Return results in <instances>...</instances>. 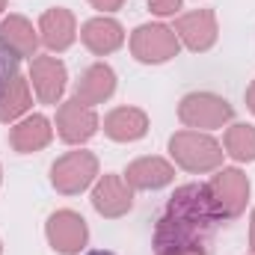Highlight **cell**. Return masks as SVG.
Here are the masks:
<instances>
[{
  "instance_id": "1",
  "label": "cell",
  "mask_w": 255,
  "mask_h": 255,
  "mask_svg": "<svg viewBox=\"0 0 255 255\" xmlns=\"http://www.w3.org/2000/svg\"><path fill=\"white\" fill-rule=\"evenodd\" d=\"M223 211L208 184H184L172 193L163 217L154 226V255L205 250Z\"/></svg>"
},
{
  "instance_id": "2",
  "label": "cell",
  "mask_w": 255,
  "mask_h": 255,
  "mask_svg": "<svg viewBox=\"0 0 255 255\" xmlns=\"http://www.w3.org/2000/svg\"><path fill=\"white\" fill-rule=\"evenodd\" d=\"M169 151L175 157L178 166H184L187 172H211L223 163V148L217 139H211L208 133L199 130H178L169 139Z\"/></svg>"
},
{
  "instance_id": "3",
  "label": "cell",
  "mask_w": 255,
  "mask_h": 255,
  "mask_svg": "<svg viewBox=\"0 0 255 255\" xmlns=\"http://www.w3.org/2000/svg\"><path fill=\"white\" fill-rule=\"evenodd\" d=\"M178 119L187 128H223L232 119V104L211 92H190L178 104Z\"/></svg>"
},
{
  "instance_id": "4",
  "label": "cell",
  "mask_w": 255,
  "mask_h": 255,
  "mask_svg": "<svg viewBox=\"0 0 255 255\" xmlns=\"http://www.w3.org/2000/svg\"><path fill=\"white\" fill-rule=\"evenodd\" d=\"M178 36L175 30L163 27V24H142L133 30L130 36V51L139 63H166L172 57H178Z\"/></svg>"
},
{
  "instance_id": "5",
  "label": "cell",
  "mask_w": 255,
  "mask_h": 255,
  "mask_svg": "<svg viewBox=\"0 0 255 255\" xmlns=\"http://www.w3.org/2000/svg\"><path fill=\"white\" fill-rule=\"evenodd\" d=\"M98 175V160L89 151H68L51 166V184L65 196L86 190Z\"/></svg>"
},
{
  "instance_id": "6",
  "label": "cell",
  "mask_w": 255,
  "mask_h": 255,
  "mask_svg": "<svg viewBox=\"0 0 255 255\" xmlns=\"http://www.w3.org/2000/svg\"><path fill=\"white\" fill-rule=\"evenodd\" d=\"M208 187L214 193L220 211H223V220H235L244 208H247V199H250V181L241 169H223L220 175H214L208 181Z\"/></svg>"
},
{
  "instance_id": "7",
  "label": "cell",
  "mask_w": 255,
  "mask_h": 255,
  "mask_svg": "<svg viewBox=\"0 0 255 255\" xmlns=\"http://www.w3.org/2000/svg\"><path fill=\"white\" fill-rule=\"evenodd\" d=\"M86 238H89V229H86V220L74 211H57L51 214L48 220V241L57 253L63 255H74L86 247Z\"/></svg>"
},
{
  "instance_id": "8",
  "label": "cell",
  "mask_w": 255,
  "mask_h": 255,
  "mask_svg": "<svg viewBox=\"0 0 255 255\" xmlns=\"http://www.w3.org/2000/svg\"><path fill=\"white\" fill-rule=\"evenodd\" d=\"M57 130L65 142L77 145V142H86L95 130H98V116L92 107L80 104L77 98L63 101L60 110H57Z\"/></svg>"
},
{
  "instance_id": "9",
  "label": "cell",
  "mask_w": 255,
  "mask_h": 255,
  "mask_svg": "<svg viewBox=\"0 0 255 255\" xmlns=\"http://www.w3.org/2000/svg\"><path fill=\"white\" fill-rule=\"evenodd\" d=\"M92 205L101 217H110V220L128 214L133 205V193H130V184L125 181V175H113V172L104 175L92 190Z\"/></svg>"
},
{
  "instance_id": "10",
  "label": "cell",
  "mask_w": 255,
  "mask_h": 255,
  "mask_svg": "<svg viewBox=\"0 0 255 255\" xmlns=\"http://www.w3.org/2000/svg\"><path fill=\"white\" fill-rule=\"evenodd\" d=\"M175 36L190 51H208L217 42V18L211 9H196L175 21Z\"/></svg>"
},
{
  "instance_id": "11",
  "label": "cell",
  "mask_w": 255,
  "mask_h": 255,
  "mask_svg": "<svg viewBox=\"0 0 255 255\" xmlns=\"http://www.w3.org/2000/svg\"><path fill=\"white\" fill-rule=\"evenodd\" d=\"M30 80L42 104H57L65 89V65L57 57H33Z\"/></svg>"
},
{
  "instance_id": "12",
  "label": "cell",
  "mask_w": 255,
  "mask_h": 255,
  "mask_svg": "<svg viewBox=\"0 0 255 255\" xmlns=\"http://www.w3.org/2000/svg\"><path fill=\"white\" fill-rule=\"evenodd\" d=\"M113 89H116V74H113V68L104 65V63H98V65H92V68L83 71V77H80L77 86H74V98H77L80 104L92 107V104L107 101V98L113 95Z\"/></svg>"
},
{
  "instance_id": "13",
  "label": "cell",
  "mask_w": 255,
  "mask_h": 255,
  "mask_svg": "<svg viewBox=\"0 0 255 255\" xmlns=\"http://www.w3.org/2000/svg\"><path fill=\"white\" fill-rule=\"evenodd\" d=\"M175 178V169L163 157H139L125 169V181L136 190H157Z\"/></svg>"
},
{
  "instance_id": "14",
  "label": "cell",
  "mask_w": 255,
  "mask_h": 255,
  "mask_svg": "<svg viewBox=\"0 0 255 255\" xmlns=\"http://www.w3.org/2000/svg\"><path fill=\"white\" fill-rule=\"evenodd\" d=\"M80 39H83V45H86L92 54L104 57V54H113V51L125 42V33H122L119 21H113V18H92V21L83 24Z\"/></svg>"
},
{
  "instance_id": "15",
  "label": "cell",
  "mask_w": 255,
  "mask_h": 255,
  "mask_svg": "<svg viewBox=\"0 0 255 255\" xmlns=\"http://www.w3.org/2000/svg\"><path fill=\"white\" fill-rule=\"evenodd\" d=\"M104 130L110 139L116 142H133L139 136H145L148 130V116L136 107H116L107 119H104Z\"/></svg>"
},
{
  "instance_id": "16",
  "label": "cell",
  "mask_w": 255,
  "mask_h": 255,
  "mask_svg": "<svg viewBox=\"0 0 255 255\" xmlns=\"http://www.w3.org/2000/svg\"><path fill=\"white\" fill-rule=\"evenodd\" d=\"M39 33H42V42L51 48V51H65L71 42H74V15L68 9H48L39 21Z\"/></svg>"
},
{
  "instance_id": "17",
  "label": "cell",
  "mask_w": 255,
  "mask_h": 255,
  "mask_svg": "<svg viewBox=\"0 0 255 255\" xmlns=\"http://www.w3.org/2000/svg\"><path fill=\"white\" fill-rule=\"evenodd\" d=\"M9 142H12V148L21 151V154L39 151V148H45V145L51 142V122H48L45 116H30V119H24L21 125L12 128Z\"/></svg>"
},
{
  "instance_id": "18",
  "label": "cell",
  "mask_w": 255,
  "mask_h": 255,
  "mask_svg": "<svg viewBox=\"0 0 255 255\" xmlns=\"http://www.w3.org/2000/svg\"><path fill=\"white\" fill-rule=\"evenodd\" d=\"M0 33L3 39L18 51V57H36V48H39V36L33 33V24L21 15H9L3 24H0Z\"/></svg>"
},
{
  "instance_id": "19",
  "label": "cell",
  "mask_w": 255,
  "mask_h": 255,
  "mask_svg": "<svg viewBox=\"0 0 255 255\" xmlns=\"http://www.w3.org/2000/svg\"><path fill=\"white\" fill-rule=\"evenodd\" d=\"M27 107H30V86H27L24 77L15 74V77L0 89V122L18 119Z\"/></svg>"
},
{
  "instance_id": "20",
  "label": "cell",
  "mask_w": 255,
  "mask_h": 255,
  "mask_svg": "<svg viewBox=\"0 0 255 255\" xmlns=\"http://www.w3.org/2000/svg\"><path fill=\"white\" fill-rule=\"evenodd\" d=\"M226 154L235 160H255V128L253 125H232L226 130Z\"/></svg>"
},
{
  "instance_id": "21",
  "label": "cell",
  "mask_w": 255,
  "mask_h": 255,
  "mask_svg": "<svg viewBox=\"0 0 255 255\" xmlns=\"http://www.w3.org/2000/svg\"><path fill=\"white\" fill-rule=\"evenodd\" d=\"M18 60H21L18 51H15V48L3 39V33H0V89L18 74Z\"/></svg>"
},
{
  "instance_id": "22",
  "label": "cell",
  "mask_w": 255,
  "mask_h": 255,
  "mask_svg": "<svg viewBox=\"0 0 255 255\" xmlns=\"http://www.w3.org/2000/svg\"><path fill=\"white\" fill-rule=\"evenodd\" d=\"M148 6L157 15H175L181 9V0H148Z\"/></svg>"
},
{
  "instance_id": "23",
  "label": "cell",
  "mask_w": 255,
  "mask_h": 255,
  "mask_svg": "<svg viewBox=\"0 0 255 255\" xmlns=\"http://www.w3.org/2000/svg\"><path fill=\"white\" fill-rule=\"evenodd\" d=\"M95 9H101V12H113V9H122V3L125 0H89Z\"/></svg>"
},
{
  "instance_id": "24",
  "label": "cell",
  "mask_w": 255,
  "mask_h": 255,
  "mask_svg": "<svg viewBox=\"0 0 255 255\" xmlns=\"http://www.w3.org/2000/svg\"><path fill=\"white\" fill-rule=\"evenodd\" d=\"M247 107H250V110L255 113V80H253V86L247 89Z\"/></svg>"
},
{
  "instance_id": "25",
  "label": "cell",
  "mask_w": 255,
  "mask_h": 255,
  "mask_svg": "<svg viewBox=\"0 0 255 255\" xmlns=\"http://www.w3.org/2000/svg\"><path fill=\"white\" fill-rule=\"evenodd\" d=\"M250 247H253V253H255V211H253V226H250Z\"/></svg>"
},
{
  "instance_id": "26",
  "label": "cell",
  "mask_w": 255,
  "mask_h": 255,
  "mask_svg": "<svg viewBox=\"0 0 255 255\" xmlns=\"http://www.w3.org/2000/svg\"><path fill=\"white\" fill-rule=\"evenodd\" d=\"M172 255H205V250H190V253H172Z\"/></svg>"
},
{
  "instance_id": "27",
  "label": "cell",
  "mask_w": 255,
  "mask_h": 255,
  "mask_svg": "<svg viewBox=\"0 0 255 255\" xmlns=\"http://www.w3.org/2000/svg\"><path fill=\"white\" fill-rule=\"evenodd\" d=\"M86 255H116V253H110V250H95V253H86Z\"/></svg>"
},
{
  "instance_id": "28",
  "label": "cell",
  "mask_w": 255,
  "mask_h": 255,
  "mask_svg": "<svg viewBox=\"0 0 255 255\" xmlns=\"http://www.w3.org/2000/svg\"><path fill=\"white\" fill-rule=\"evenodd\" d=\"M3 6H6V0H0V12H3Z\"/></svg>"
}]
</instances>
